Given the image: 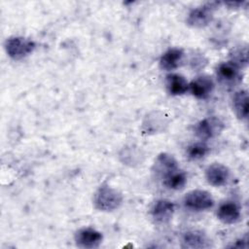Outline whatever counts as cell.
<instances>
[{"label": "cell", "mask_w": 249, "mask_h": 249, "mask_svg": "<svg viewBox=\"0 0 249 249\" xmlns=\"http://www.w3.org/2000/svg\"><path fill=\"white\" fill-rule=\"evenodd\" d=\"M165 87L171 95H182L189 90L188 81L184 76L177 73H170L166 75Z\"/></svg>", "instance_id": "15"}, {"label": "cell", "mask_w": 249, "mask_h": 249, "mask_svg": "<svg viewBox=\"0 0 249 249\" xmlns=\"http://www.w3.org/2000/svg\"><path fill=\"white\" fill-rule=\"evenodd\" d=\"M186 184H187V175L184 171L180 170L179 168L162 179V185L169 190H174V191L182 190L186 186Z\"/></svg>", "instance_id": "17"}, {"label": "cell", "mask_w": 249, "mask_h": 249, "mask_svg": "<svg viewBox=\"0 0 249 249\" xmlns=\"http://www.w3.org/2000/svg\"><path fill=\"white\" fill-rule=\"evenodd\" d=\"M184 206L192 211H204L214 205V199L210 193L203 190H193L184 197Z\"/></svg>", "instance_id": "5"}, {"label": "cell", "mask_w": 249, "mask_h": 249, "mask_svg": "<svg viewBox=\"0 0 249 249\" xmlns=\"http://www.w3.org/2000/svg\"><path fill=\"white\" fill-rule=\"evenodd\" d=\"M232 110L239 120H247L249 113L247 90L241 89L234 93L232 97Z\"/></svg>", "instance_id": "16"}, {"label": "cell", "mask_w": 249, "mask_h": 249, "mask_svg": "<svg viewBox=\"0 0 249 249\" xmlns=\"http://www.w3.org/2000/svg\"><path fill=\"white\" fill-rule=\"evenodd\" d=\"M174 210L175 206L172 201L168 199H159L154 203L151 209V215L156 223L166 224L171 220Z\"/></svg>", "instance_id": "11"}, {"label": "cell", "mask_w": 249, "mask_h": 249, "mask_svg": "<svg viewBox=\"0 0 249 249\" xmlns=\"http://www.w3.org/2000/svg\"><path fill=\"white\" fill-rule=\"evenodd\" d=\"M214 86V82L210 76L200 75L189 84V90L197 99H206L212 93Z\"/></svg>", "instance_id": "9"}, {"label": "cell", "mask_w": 249, "mask_h": 249, "mask_svg": "<svg viewBox=\"0 0 249 249\" xmlns=\"http://www.w3.org/2000/svg\"><path fill=\"white\" fill-rule=\"evenodd\" d=\"M231 176L230 169L219 162L210 164L205 169V178L207 182L214 187H221L228 183Z\"/></svg>", "instance_id": "10"}, {"label": "cell", "mask_w": 249, "mask_h": 249, "mask_svg": "<svg viewBox=\"0 0 249 249\" xmlns=\"http://www.w3.org/2000/svg\"><path fill=\"white\" fill-rule=\"evenodd\" d=\"M74 239L78 247L92 249L97 248L102 243L103 235L92 228H82L76 231Z\"/></svg>", "instance_id": "7"}, {"label": "cell", "mask_w": 249, "mask_h": 249, "mask_svg": "<svg viewBox=\"0 0 249 249\" xmlns=\"http://www.w3.org/2000/svg\"><path fill=\"white\" fill-rule=\"evenodd\" d=\"M224 129V123L217 117H209L199 121L195 125V133L200 140H209Z\"/></svg>", "instance_id": "6"}, {"label": "cell", "mask_w": 249, "mask_h": 249, "mask_svg": "<svg viewBox=\"0 0 249 249\" xmlns=\"http://www.w3.org/2000/svg\"><path fill=\"white\" fill-rule=\"evenodd\" d=\"M231 61L235 63L241 69L248 63V49L247 46H237L230 53Z\"/></svg>", "instance_id": "19"}, {"label": "cell", "mask_w": 249, "mask_h": 249, "mask_svg": "<svg viewBox=\"0 0 249 249\" xmlns=\"http://www.w3.org/2000/svg\"><path fill=\"white\" fill-rule=\"evenodd\" d=\"M216 76L219 83L227 88L235 87L242 80L241 68L231 60L222 62L217 66Z\"/></svg>", "instance_id": "4"}, {"label": "cell", "mask_w": 249, "mask_h": 249, "mask_svg": "<svg viewBox=\"0 0 249 249\" xmlns=\"http://www.w3.org/2000/svg\"><path fill=\"white\" fill-rule=\"evenodd\" d=\"M4 47L7 54L11 58L15 60H19L29 55L35 50L36 44L34 43V41L28 38L14 36L8 38L5 41Z\"/></svg>", "instance_id": "2"}, {"label": "cell", "mask_w": 249, "mask_h": 249, "mask_svg": "<svg viewBox=\"0 0 249 249\" xmlns=\"http://www.w3.org/2000/svg\"><path fill=\"white\" fill-rule=\"evenodd\" d=\"M230 247L231 248H237V249L247 248L248 247V238H247V236H245L244 238H240V239L236 240L234 243L230 245Z\"/></svg>", "instance_id": "20"}, {"label": "cell", "mask_w": 249, "mask_h": 249, "mask_svg": "<svg viewBox=\"0 0 249 249\" xmlns=\"http://www.w3.org/2000/svg\"><path fill=\"white\" fill-rule=\"evenodd\" d=\"M217 217L224 224H235L241 219L240 208L234 201H225L218 207Z\"/></svg>", "instance_id": "13"}, {"label": "cell", "mask_w": 249, "mask_h": 249, "mask_svg": "<svg viewBox=\"0 0 249 249\" xmlns=\"http://www.w3.org/2000/svg\"><path fill=\"white\" fill-rule=\"evenodd\" d=\"M211 246V240L201 231H189L181 239V247L188 249H203Z\"/></svg>", "instance_id": "12"}, {"label": "cell", "mask_w": 249, "mask_h": 249, "mask_svg": "<svg viewBox=\"0 0 249 249\" xmlns=\"http://www.w3.org/2000/svg\"><path fill=\"white\" fill-rule=\"evenodd\" d=\"M209 151L210 149L208 145L205 142L200 141L189 145L186 150V155L191 160H199L205 158L208 155Z\"/></svg>", "instance_id": "18"}, {"label": "cell", "mask_w": 249, "mask_h": 249, "mask_svg": "<svg viewBox=\"0 0 249 249\" xmlns=\"http://www.w3.org/2000/svg\"><path fill=\"white\" fill-rule=\"evenodd\" d=\"M219 2H208L193 9L187 18L188 25L195 28H202L210 23Z\"/></svg>", "instance_id": "3"}, {"label": "cell", "mask_w": 249, "mask_h": 249, "mask_svg": "<svg viewBox=\"0 0 249 249\" xmlns=\"http://www.w3.org/2000/svg\"><path fill=\"white\" fill-rule=\"evenodd\" d=\"M184 51L180 48L167 50L160 59V67L165 71H172L180 66L184 58Z\"/></svg>", "instance_id": "14"}, {"label": "cell", "mask_w": 249, "mask_h": 249, "mask_svg": "<svg viewBox=\"0 0 249 249\" xmlns=\"http://www.w3.org/2000/svg\"><path fill=\"white\" fill-rule=\"evenodd\" d=\"M122 202V194L107 185L101 186L93 196V204L95 208L103 212H111L118 209Z\"/></svg>", "instance_id": "1"}, {"label": "cell", "mask_w": 249, "mask_h": 249, "mask_svg": "<svg viewBox=\"0 0 249 249\" xmlns=\"http://www.w3.org/2000/svg\"><path fill=\"white\" fill-rule=\"evenodd\" d=\"M178 168V162L172 155L167 153H160L157 157L152 170L157 178L162 180Z\"/></svg>", "instance_id": "8"}]
</instances>
